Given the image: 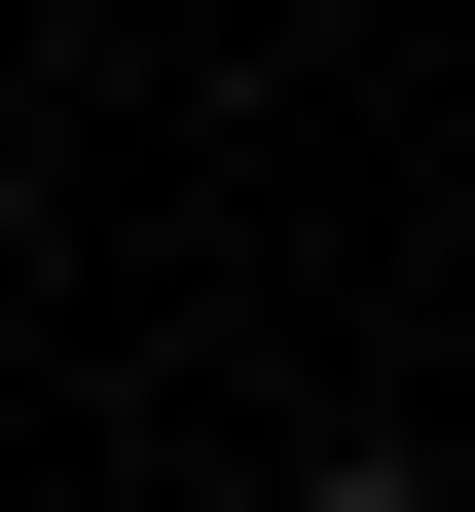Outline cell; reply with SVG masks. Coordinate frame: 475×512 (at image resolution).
Instances as JSON below:
<instances>
[{
	"instance_id": "6da1fadb",
	"label": "cell",
	"mask_w": 475,
	"mask_h": 512,
	"mask_svg": "<svg viewBox=\"0 0 475 512\" xmlns=\"http://www.w3.org/2000/svg\"><path fill=\"white\" fill-rule=\"evenodd\" d=\"M293 512H439V476H293Z\"/></svg>"
}]
</instances>
